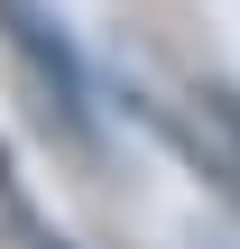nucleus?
Segmentation results:
<instances>
[{
    "label": "nucleus",
    "instance_id": "f257e3e1",
    "mask_svg": "<svg viewBox=\"0 0 240 249\" xmlns=\"http://www.w3.org/2000/svg\"><path fill=\"white\" fill-rule=\"evenodd\" d=\"M0 37H9V55L37 74L46 111H55V120L83 139V129H92V74H83V55H74L65 18H55L46 0H0Z\"/></svg>",
    "mask_w": 240,
    "mask_h": 249
}]
</instances>
